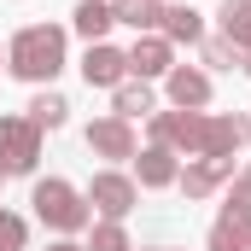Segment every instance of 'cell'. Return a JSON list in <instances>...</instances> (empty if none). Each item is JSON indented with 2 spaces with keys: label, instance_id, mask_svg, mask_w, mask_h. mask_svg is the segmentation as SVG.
Masks as SVG:
<instances>
[{
  "label": "cell",
  "instance_id": "8",
  "mask_svg": "<svg viewBox=\"0 0 251 251\" xmlns=\"http://www.w3.org/2000/svg\"><path fill=\"white\" fill-rule=\"evenodd\" d=\"M128 70H140V76H164V70H170V41H158V35L134 41V53H128Z\"/></svg>",
  "mask_w": 251,
  "mask_h": 251
},
{
  "label": "cell",
  "instance_id": "19",
  "mask_svg": "<svg viewBox=\"0 0 251 251\" xmlns=\"http://www.w3.org/2000/svg\"><path fill=\"white\" fill-rule=\"evenodd\" d=\"M18 246H24V222L0 210V251H18Z\"/></svg>",
  "mask_w": 251,
  "mask_h": 251
},
{
  "label": "cell",
  "instance_id": "14",
  "mask_svg": "<svg viewBox=\"0 0 251 251\" xmlns=\"http://www.w3.org/2000/svg\"><path fill=\"white\" fill-rule=\"evenodd\" d=\"M111 24H117V18H111V6H105V0H82V6H76V29H82L88 41H94V35H105Z\"/></svg>",
  "mask_w": 251,
  "mask_h": 251
},
{
  "label": "cell",
  "instance_id": "4",
  "mask_svg": "<svg viewBox=\"0 0 251 251\" xmlns=\"http://www.w3.org/2000/svg\"><path fill=\"white\" fill-rule=\"evenodd\" d=\"M123 70H128V53L88 41V59H82V76H88V88H117V82H123Z\"/></svg>",
  "mask_w": 251,
  "mask_h": 251
},
{
  "label": "cell",
  "instance_id": "22",
  "mask_svg": "<svg viewBox=\"0 0 251 251\" xmlns=\"http://www.w3.org/2000/svg\"><path fill=\"white\" fill-rule=\"evenodd\" d=\"M0 176H6V164H0Z\"/></svg>",
  "mask_w": 251,
  "mask_h": 251
},
{
  "label": "cell",
  "instance_id": "5",
  "mask_svg": "<svg viewBox=\"0 0 251 251\" xmlns=\"http://www.w3.org/2000/svg\"><path fill=\"white\" fill-rule=\"evenodd\" d=\"M88 146L100 152V158H134V134H128L123 117H105V123L88 128Z\"/></svg>",
  "mask_w": 251,
  "mask_h": 251
},
{
  "label": "cell",
  "instance_id": "21",
  "mask_svg": "<svg viewBox=\"0 0 251 251\" xmlns=\"http://www.w3.org/2000/svg\"><path fill=\"white\" fill-rule=\"evenodd\" d=\"M47 251H88V246H70V240H64V246H47Z\"/></svg>",
  "mask_w": 251,
  "mask_h": 251
},
{
  "label": "cell",
  "instance_id": "13",
  "mask_svg": "<svg viewBox=\"0 0 251 251\" xmlns=\"http://www.w3.org/2000/svg\"><path fill=\"white\" fill-rule=\"evenodd\" d=\"M164 35H170V41H199L204 24H199L193 6H170V12H164Z\"/></svg>",
  "mask_w": 251,
  "mask_h": 251
},
{
  "label": "cell",
  "instance_id": "10",
  "mask_svg": "<svg viewBox=\"0 0 251 251\" xmlns=\"http://www.w3.org/2000/svg\"><path fill=\"white\" fill-rule=\"evenodd\" d=\"M216 251H251V216L228 210V216L216 222Z\"/></svg>",
  "mask_w": 251,
  "mask_h": 251
},
{
  "label": "cell",
  "instance_id": "18",
  "mask_svg": "<svg viewBox=\"0 0 251 251\" xmlns=\"http://www.w3.org/2000/svg\"><path fill=\"white\" fill-rule=\"evenodd\" d=\"M88 251H128V240H123L117 222H105V228H94V246H88Z\"/></svg>",
  "mask_w": 251,
  "mask_h": 251
},
{
  "label": "cell",
  "instance_id": "17",
  "mask_svg": "<svg viewBox=\"0 0 251 251\" xmlns=\"http://www.w3.org/2000/svg\"><path fill=\"white\" fill-rule=\"evenodd\" d=\"M204 64H216V70H234V64H240V47H234V41H210V47H204Z\"/></svg>",
  "mask_w": 251,
  "mask_h": 251
},
{
  "label": "cell",
  "instance_id": "20",
  "mask_svg": "<svg viewBox=\"0 0 251 251\" xmlns=\"http://www.w3.org/2000/svg\"><path fill=\"white\" fill-rule=\"evenodd\" d=\"M228 210H240V216H251V170L240 176V181H234V204H228Z\"/></svg>",
  "mask_w": 251,
  "mask_h": 251
},
{
  "label": "cell",
  "instance_id": "3",
  "mask_svg": "<svg viewBox=\"0 0 251 251\" xmlns=\"http://www.w3.org/2000/svg\"><path fill=\"white\" fill-rule=\"evenodd\" d=\"M35 146H41V128L35 123L0 117V158H6V170H29L35 164Z\"/></svg>",
  "mask_w": 251,
  "mask_h": 251
},
{
  "label": "cell",
  "instance_id": "1",
  "mask_svg": "<svg viewBox=\"0 0 251 251\" xmlns=\"http://www.w3.org/2000/svg\"><path fill=\"white\" fill-rule=\"evenodd\" d=\"M59 64H64V35H59V29H47V24H29V29L12 41V70L29 76V82L59 76Z\"/></svg>",
  "mask_w": 251,
  "mask_h": 251
},
{
  "label": "cell",
  "instance_id": "16",
  "mask_svg": "<svg viewBox=\"0 0 251 251\" xmlns=\"http://www.w3.org/2000/svg\"><path fill=\"white\" fill-rule=\"evenodd\" d=\"M117 117H152V94L146 88H117Z\"/></svg>",
  "mask_w": 251,
  "mask_h": 251
},
{
  "label": "cell",
  "instance_id": "11",
  "mask_svg": "<svg viewBox=\"0 0 251 251\" xmlns=\"http://www.w3.org/2000/svg\"><path fill=\"white\" fill-rule=\"evenodd\" d=\"M140 181H146V187H170V181H176V158H170V146L140 152Z\"/></svg>",
  "mask_w": 251,
  "mask_h": 251
},
{
  "label": "cell",
  "instance_id": "15",
  "mask_svg": "<svg viewBox=\"0 0 251 251\" xmlns=\"http://www.w3.org/2000/svg\"><path fill=\"white\" fill-rule=\"evenodd\" d=\"M64 117H70V105H64V94H41V100L29 105V123H35V128H59Z\"/></svg>",
  "mask_w": 251,
  "mask_h": 251
},
{
  "label": "cell",
  "instance_id": "6",
  "mask_svg": "<svg viewBox=\"0 0 251 251\" xmlns=\"http://www.w3.org/2000/svg\"><path fill=\"white\" fill-rule=\"evenodd\" d=\"M88 204H100L105 216H123L128 204H134V187H128L123 176H94V187H88Z\"/></svg>",
  "mask_w": 251,
  "mask_h": 251
},
{
  "label": "cell",
  "instance_id": "7",
  "mask_svg": "<svg viewBox=\"0 0 251 251\" xmlns=\"http://www.w3.org/2000/svg\"><path fill=\"white\" fill-rule=\"evenodd\" d=\"M170 100H176L181 111H199V105L210 100V82H204L199 70H170Z\"/></svg>",
  "mask_w": 251,
  "mask_h": 251
},
{
  "label": "cell",
  "instance_id": "12",
  "mask_svg": "<svg viewBox=\"0 0 251 251\" xmlns=\"http://www.w3.org/2000/svg\"><path fill=\"white\" fill-rule=\"evenodd\" d=\"M111 18H117V24H134V29H152V24H164L158 0H117V6H111Z\"/></svg>",
  "mask_w": 251,
  "mask_h": 251
},
{
  "label": "cell",
  "instance_id": "9",
  "mask_svg": "<svg viewBox=\"0 0 251 251\" xmlns=\"http://www.w3.org/2000/svg\"><path fill=\"white\" fill-rule=\"evenodd\" d=\"M222 176H228V158H204V164H193L187 176H181V187H187V199H204Z\"/></svg>",
  "mask_w": 251,
  "mask_h": 251
},
{
  "label": "cell",
  "instance_id": "2",
  "mask_svg": "<svg viewBox=\"0 0 251 251\" xmlns=\"http://www.w3.org/2000/svg\"><path fill=\"white\" fill-rule=\"evenodd\" d=\"M29 204H35V216H41L47 228H59V234H76V228L88 222V204H82V193L70 187V181H41Z\"/></svg>",
  "mask_w": 251,
  "mask_h": 251
}]
</instances>
